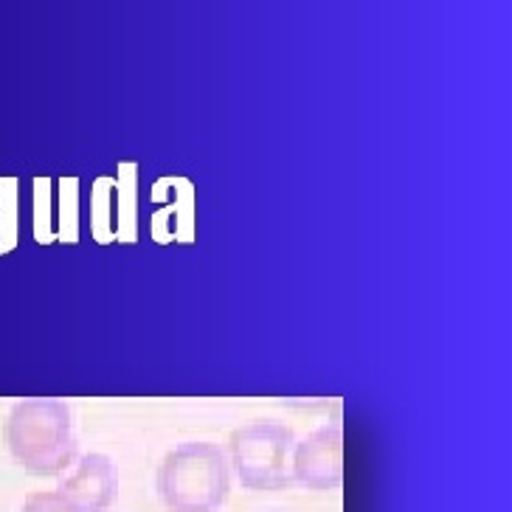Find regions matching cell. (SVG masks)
Here are the masks:
<instances>
[{
    "label": "cell",
    "mask_w": 512,
    "mask_h": 512,
    "mask_svg": "<svg viewBox=\"0 0 512 512\" xmlns=\"http://www.w3.org/2000/svg\"><path fill=\"white\" fill-rule=\"evenodd\" d=\"M6 445L31 473L57 476L65 467H71L76 437L68 403L57 397L20 400L6 420Z\"/></svg>",
    "instance_id": "6da1fadb"
},
{
    "label": "cell",
    "mask_w": 512,
    "mask_h": 512,
    "mask_svg": "<svg viewBox=\"0 0 512 512\" xmlns=\"http://www.w3.org/2000/svg\"><path fill=\"white\" fill-rule=\"evenodd\" d=\"M158 498L172 512H217L231 490V465L214 442H183L158 467Z\"/></svg>",
    "instance_id": "7a4b0ae2"
},
{
    "label": "cell",
    "mask_w": 512,
    "mask_h": 512,
    "mask_svg": "<svg viewBox=\"0 0 512 512\" xmlns=\"http://www.w3.org/2000/svg\"><path fill=\"white\" fill-rule=\"evenodd\" d=\"M293 431L273 420L248 422L231 434V465L248 490H282L290 479Z\"/></svg>",
    "instance_id": "3957f363"
},
{
    "label": "cell",
    "mask_w": 512,
    "mask_h": 512,
    "mask_svg": "<svg viewBox=\"0 0 512 512\" xmlns=\"http://www.w3.org/2000/svg\"><path fill=\"white\" fill-rule=\"evenodd\" d=\"M138 175L141 166L124 161L116 175L93 181L91 234L99 245L138 240Z\"/></svg>",
    "instance_id": "277c9868"
},
{
    "label": "cell",
    "mask_w": 512,
    "mask_h": 512,
    "mask_svg": "<svg viewBox=\"0 0 512 512\" xmlns=\"http://www.w3.org/2000/svg\"><path fill=\"white\" fill-rule=\"evenodd\" d=\"M290 479L307 490H335L344 484V434L338 422L310 431L293 445Z\"/></svg>",
    "instance_id": "5b68a950"
},
{
    "label": "cell",
    "mask_w": 512,
    "mask_h": 512,
    "mask_svg": "<svg viewBox=\"0 0 512 512\" xmlns=\"http://www.w3.org/2000/svg\"><path fill=\"white\" fill-rule=\"evenodd\" d=\"M164 203L152 200V240L195 242V189L189 178H161L152 189Z\"/></svg>",
    "instance_id": "8992f818"
},
{
    "label": "cell",
    "mask_w": 512,
    "mask_h": 512,
    "mask_svg": "<svg viewBox=\"0 0 512 512\" xmlns=\"http://www.w3.org/2000/svg\"><path fill=\"white\" fill-rule=\"evenodd\" d=\"M60 493L85 512H105L119 493L116 465L102 453H85L74 473L62 479Z\"/></svg>",
    "instance_id": "52a82bcc"
},
{
    "label": "cell",
    "mask_w": 512,
    "mask_h": 512,
    "mask_svg": "<svg viewBox=\"0 0 512 512\" xmlns=\"http://www.w3.org/2000/svg\"><path fill=\"white\" fill-rule=\"evenodd\" d=\"M54 242H79V181L62 178L54 189Z\"/></svg>",
    "instance_id": "ba28073f"
},
{
    "label": "cell",
    "mask_w": 512,
    "mask_h": 512,
    "mask_svg": "<svg viewBox=\"0 0 512 512\" xmlns=\"http://www.w3.org/2000/svg\"><path fill=\"white\" fill-rule=\"evenodd\" d=\"M17 181L15 178H0V256L12 254L17 248Z\"/></svg>",
    "instance_id": "9c48e42d"
},
{
    "label": "cell",
    "mask_w": 512,
    "mask_h": 512,
    "mask_svg": "<svg viewBox=\"0 0 512 512\" xmlns=\"http://www.w3.org/2000/svg\"><path fill=\"white\" fill-rule=\"evenodd\" d=\"M34 237L37 242H54V186L48 178H40L34 186Z\"/></svg>",
    "instance_id": "30bf717a"
},
{
    "label": "cell",
    "mask_w": 512,
    "mask_h": 512,
    "mask_svg": "<svg viewBox=\"0 0 512 512\" xmlns=\"http://www.w3.org/2000/svg\"><path fill=\"white\" fill-rule=\"evenodd\" d=\"M23 512H85L82 507H76L71 498H65L60 490L54 493H34L29 501L23 504Z\"/></svg>",
    "instance_id": "8fae6325"
}]
</instances>
